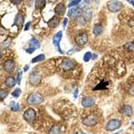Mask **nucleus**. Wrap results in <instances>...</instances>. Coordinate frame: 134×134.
Returning <instances> with one entry per match:
<instances>
[{
	"label": "nucleus",
	"mask_w": 134,
	"mask_h": 134,
	"mask_svg": "<svg viewBox=\"0 0 134 134\" xmlns=\"http://www.w3.org/2000/svg\"><path fill=\"white\" fill-rule=\"evenodd\" d=\"M44 100L42 95L39 93H32L28 96L27 102L29 105H36L42 103Z\"/></svg>",
	"instance_id": "1"
},
{
	"label": "nucleus",
	"mask_w": 134,
	"mask_h": 134,
	"mask_svg": "<svg viewBox=\"0 0 134 134\" xmlns=\"http://www.w3.org/2000/svg\"><path fill=\"white\" fill-rule=\"evenodd\" d=\"M107 8L111 12H117L122 8V3L117 0H111L107 4Z\"/></svg>",
	"instance_id": "2"
},
{
	"label": "nucleus",
	"mask_w": 134,
	"mask_h": 134,
	"mask_svg": "<svg viewBox=\"0 0 134 134\" xmlns=\"http://www.w3.org/2000/svg\"><path fill=\"white\" fill-rule=\"evenodd\" d=\"M62 37H63V32L62 31H59V32H57L54 36L52 42H53L54 47L58 51V52H60V54H64V52L61 50L60 46V42L61 39H62Z\"/></svg>",
	"instance_id": "3"
},
{
	"label": "nucleus",
	"mask_w": 134,
	"mask_h": 134,
	"mask_svg": "<svg viewBox=\"0 0 134 134\" xmlns=\"http://www.w3.org/2000/svg\"><path fill=\"white\" fill-rule=\"evenodd\" d=\"M36 117V113L33 109H27L24 113V119L29 123L35 120Z\"/></svg>",
	"instance_id": "4"
},
{
	"label": "nucleus",
	"mask_w": 134,
	"mask_h": 134,
	"mask_svg": "<svg viewBox=\"0 0 134 134\" xmlns=\"http://www.w3.org/2000/svg\"><path fill=\"white\" fill-rule=\"evenodd\" d=\"M121 125V121L118 120V119H112L107 123V125H106V130L111 131H114L120 127Z\"/></svg>",
	"instance_id": "5"
},
{
	"label": "nucleus",
	"mask_w": 134,
	"mask_h": 134,
	"mask_svg": "<svg viewBox=\"0 0 134 134\" xmlns=\"http://www.w3.org/2000/svg\"><path fill=\"white\" fill-rule=\"evenodd\" d=\"M42 80V76L38 72H34L31 73L29 77V81L32 85L36 86L40 83Z\"/></svg>",
	"instance_id": "6"
},
{
	"label": "nucleus",
	"mask_w": 134,
	"mask_h": 134,
	"mask_svg": "<svg viewBox=\"0 0 134 134\" xmlns=\"http://www.w3.org/2000/svg\"><path fill=\"white\" fill-rule=\"evenodd\" d=\"M82 123H83L84 125H87V126H94L98 123V118L94 115H91L86 117L85 119L83 120Z\"/></svg>",
	"instance_id": "7"
},
{
	"label": "nucleus",
	"mask_w": 134,
	"mask_h": 134,
	"mask_svg": "<svg viewBox=\"0 0 134 134\" xmlns=\"http://www.w3.org/2000/svg\"><path fill=\"white\" fill-rule=\"evenodd\" d=\"M75 42L78 45H80V46L85 45L88 42V36L87 34L82 33L76 36L75 37Z\"/></svg>",
	"instance_id": "8"
},
{
	"label": "nucleus",
	"mask_w": 134,
	"mask_h": 134,
	"mask_svg": "<svg viewBox=\"0 0 134 134\" xmlns=\"http://www.w3.org/2000/svg\"><path fill=\"white\" fill-rule=\"evenodd\" d=\"M15 63L12 60H8L3 63V69L5 71L8 72H12L15 69Z\"/></svg>",
	"instance_id": "9"
},
{
	"label": "nucleus",
	"mask_w": 134,
	"mask_h": 134,
	"mask_svg": "<svg viewBox=\"0 0 134 134\" xmlns=\"http://www.w3.org/2000/svg\"><path fill=\"white\" fill-rule=\"evenodd\" d=\"M61 66H62L63 69L64 70H69L72 69H73L74 67H75V63L71 60L66 58V59L63 60Z\"/></svg>",
	"instance_id": "10"
},
{
	"label": "nucleus",
	"mask_w": 134,
	"mask_h": 134,
	"mask_svg": "<svg viewBox=\"0 0 134 134\" xmlns=\"http://www.w3.org/2000/svg\"><path fill=\"white\" fill-rule=\"evenodd\" d=\"M95 103V99L91 97H86L82 100V105L84 107H90Z\"/></svg>",
	"instance_id": "11"
},
{
	"label": "nucleus",
	"mask_w": 134,
	"mask_h": 134,
	"mask_svg": "<svg viewBox=\"0 0 134 134\" xmlns=\"http://www.w3.org/2000/svg\"><path fill=\"white\" fill-rule=\"evenodd\" d=\"M54 12L57 15H63L66 12V6L64 3H60L57 5L54 9Z\"/></svg>",
	"instance_id": "12"
},
{
	"label": "nucleus",
	"mask_w": 134,
	"mask_h": 134,
	"mask_svg": "<svg viewBox=\"0 0 134 134\" xmlns=\"http://www.w3.org/2000/svg\"><path fill=\"white\" fill-rule=\"evenodd\" d=\"M60 20L59 18L57 16H54L52 18L50 19L48 21V26L50 28H54V27H57L59 24Z\"/></svg>",
	"instance_id": "13"
},
{
	"label": "nucleus",
	"mask_w": 134,
	"mask_h": 134,
	"mask_svg": "<svg viewBox=\"0 0 134 134\" xmlns=\"http://www.w3.org/2000/svg\"><path fill=\"white\" fill-rule=\"evenodd\" d=\"M121 113L125 115L131 116L133 113L132 108L130 105H124V107L121 109Z\"/></svg>",
	"instance_id": "14"
},
{
	"label": "nucleus",
	"mask_w": 134,
	"mask_h": 134,
	"mask_svg": "<svg viewBox=\"0 0 134 134\" xmlns=\"http://www.w3.org/2000/svg\"><path fill=\"white\" fill-rule=\"evenodd\" d=\"M5 85L8 87H13L15 86V83H16V81L13 76H8L5 81Z\"/></svg>",
	"instance_id": "15"
},
{
	"label": "nucleus",
	"mask_w": 134,
	"mask_h": 134,
	"mask_svg": "<svg viewBox=\"0 0 134 134\" xmlns=\"http://www.w3.org/2000/svg\"><path fill=\"white\" fill-rule=\"evenodd\" d=\"M103 28L101 25L96 24L94 25V27H93V32L95 36H99L103 33Z\"/></svg>",
	"instance_id": "16"
},
{
	"label": "nucleus",
	"mask_w": 134,
	"mask_h": 134,
	"mask_svg": "<svg viewBox=\"0 0 134 134\" xmlns=\"http://www.w3.org/2000/svg\"><path fill=\"white\" fill-rule=\"evenodd\" d=\"M29 44L30 47L34 48L35 49H38L40 47V42H38V40H37L36 38H32V40H30Z\"/></svg>",
	"instance_id": "17"
},
{
	"label": "nucleus",
	"mask_w": 134,
	"mask_h": 134,
	"mask_svg": "<svg viewBox=\"0 0 134 134\" xmlns=\"http://www.w3.org/2000/svg\"><path fill=\"white\" fill-rule=\"evenodd\" d=\"M82 10L81 8H77V9H74L72 10V14L71 17L72 18L75 19L76 18H79V17L81 16L82 15Z\"/></svg>",
	"instance_id": "18"
},
{
	"label": "nucleus",
	"mask_w": 134,
	"mask_h": 134,
	"mask_svg": "<svg viewBox=\"0 0 134 134\" xmlns=\"http://www.w3.org/2000/svg\"><path fill=\"white\" fill-rule=\"evenodd\" d=\"M46 4V0H36L35 7L36 9H42Z\"/></svg>",
	"instance_id": "19"
},
{
	"label": "nucleus",
	"mask_w": 134,
	"mask_h": 134,
	"mask_svg": "<svg viewBox=\"0 0 134 134\" xmlns=\"http://www.w3.org/2000/svg\"><path fill=\"white\" fill-rule=\"evenodd\" d=\"M49 134H60V127L57 125H53L50 128Z\"/></svg>",
	"instance_id": "20"
},
{
	"label": "nucleus",
	"mask_w": 134,
	"mask_h": 134,
	"mask_svg": "<svg viewBox=\"0 0 134 134\" xmlns=\"http://www.w3.org/2000/svg\"><path fill=\"white\" fill-rule=\"evenodd\" d=\"M125 49L128 52H134V42H128L125 45Z\"/></svg>",
	"instance_id": "21"
},
{
	"label": "nucleus",
	"mask_w": 134,
	"mask_h": 134,
	"mask_svg": "<svg viewBox=\"0 0 134 134\" xmlns=\"http://www.w3.org/2000/svg\"><path fill=\"white\" fill-rule=\"evenodd\" d=\"M24 17L23 15H21V14H18L16 17V20H15V24H16L18 26H21V25L23 24L24 23Z\"/></svg>",
	"instance_id": "22"
},
{
	"label": "nucleus",
	"mask_w": 134,
	"mask_h": 134,
	"mask_svg": "<svg viewBox=\"0 0 134 134\" xmlns=\"http://www.w3.org/2000/svg\"><path fill=\"white\" fill-rule=\"evenodd\" d=\"M44 58H45V55L44 54H40L36 57L35 58H34L32 60V63H38V62H40V61L44 60Z\"/></svg>",
	"instance_id": "23"
},
{
	"label": "nucleus",
	"mask_w": 134,
	"mask_h": 134,
	"mask_svg": "<svg viewBox=\"0 0 134 134\" xmlns=\"http://www.w3.org/2000/svg\"><path fill=\"white\" fill-rule=\"evenodd\" d=\"M8 95V91L5 89L0 88V101L3 100Z\"/></svg>",
	"instance_id": "24"
},
{
	"label": "nucleus",
	"mask_w": 134,
	"mask_h": 134,
	"mask_svg": "<svg viewBox=\"0 0 134 134\" xmlns=\"http://www.w3.org/2000/svg\"><path fill=\"white\" fill-rule=\"evenodd\" d=\"M92 17H93V12L91 11H87L84 15V18L86 21H90L91 20Z\"/></svg>",
	"instance_id": "25"
},
{
	"label": "nucleus",
	"mask_w": 134,
	"mask_h": 134,
	"mask_svg": "<svg viewBox=\"0 0 134 134\" xmlns=\"http://www.w3.org/2000/svg\"><path fill=\"white\" fill-rule=\"evenodd\" d=\"M108 82H101V83L99 85H98L97 87H95V88H94V90H100V89H104V88H107V85H108Z\"/></svg>",
	"instance_id": "26"
},
{
	"label": "nucleus",
	"mask_w": 134,
	"mask_h": 134,
	"mask_svg": "<svg viewBox=\"0 0 134 134\" xmlns=\"http://www.w3.org/2000/svg\"><path fill=\"white\" fill-rule=\"evenodd\" d=\"M92 56H93V55H92V54L90 52H87V53H85V54L83 58L84 61H85V62H88V61L91 59Z\"/></svg>",
	"instance_id": "27"
},
{
	"label": "nucleus",
	"mask_w": 134,
	"mask_h": 134,
	"mask_svg": "<svg viewBox=\"0 0 134 134\" xmlns=\"http://www.w3.org/2000/svg\"><path fill=\"white\" fill-rule=\"evenodd\" d=\"M21 90H20L19 88H16V89H15V90L12 92V94L14 97H18L20 95V94H21Z\"/></svg>",
	"instance_id": "28"
},
{
	"label": "nucleus",
	"mask_w": 134,
	"mask_h": 134,
	"mask_svg": "<svg viewBox=\"0 0 134 134\" xmlns=\"http://www.w3.org/2000/svg\"><path fill=\"white\" fill-rule=\"evenodd\" d=\"M14 105H11V109L13 111H19V105L18 103H15L13 102Z\"/></svg>",
	"instance_id": "29"
},
{
	"label": "nucleus",
	"mask_w": 134,
	"mask_h": 134,
	"mask_svg": "<svg viewBox=\"0 0 134 134\" xmlns=\"http://www.w3.org/2000/svg\"><path fill=\"white\" fill-rule=\"evenodd\" d=\"M21 77H22V72L19 71L18 72V74H17V79H16V81L18 85H20Z\"/></svg>",
	"instance_id": "30"
},
{
	"label": "nucleus",
	"mask_w": 134,
	"mask_h": 134,
	"mask_svg": "<svg viewBox=\"0 0 134 134\" xmlns=\"http://www.w3.org/2000/svg\"><path fill=\"white\" fill-rule=\"evenodd\" d=\"M81 2V0H73V1H72V2L69 3L68 6H69V8L75 6V5H76L79 4Z\"/></svg>",
	"instance_id": "31"
},
{
	"label": "nucleus",
	"mask_w": 134,
	"mask_h": 134,
	"mask_svg": "<svg viewBox=\"0 0 134 134\" xmlns=\"http://www.w3.org/2000/svg\"><path fill=\"white\" fill-rule=\"evenodd\" d=\"M36 50V49L34 48H32V47H30L29 48L26 49V52H27V53L32 54V53H33V52H34Z\"/></svg>",
	"instance_id": "32"
},
{
	"label": "nucleus",
	"mask_w": 134,
	"mask_h": 134,
	"mask_svg": "<svg viewBox=\"0 0 134 134\" xmlns=\"http://www.w3.org/2000/svg\"><path fill=\"white\" fill-rule=\"evenodd\" d=\"M11 3H14V4H19V3H21V0H10Z\"/></svg>",
	"instance_id": "33"
},
{
	"label": "nucleus",
	"mask_w": 134,
	"mask_h": 134,
	"mask_svg": "<svg viewBox=\"0 0 134 134\" xmlns=\"http://www.w3.org/2000/svg\"><path fill=\"white\" fill-rule=\"evenodd\" d=\"M130 94L134 96V85L131 87V88H130Z\"/></svg>",
	"instance_id": "34"
},
{
	"label": "nucleus",
	"mask_w": 134,
	"mask_h": 134,
	"mask_svg": "<svg viewBox=\"0 0 134 134\" xmlns=\"http://www.w3.org/2000/svg\"><path fill=\"white\" fill-rule=\"evenodd\" d=\"M30 24H31V22H30H30H28V23H27V24H26V27H25V28H24V30H25V31H27V30L29 29L30 26Z\"/></svg>",
	"instance_id": "35"
},
{
	"label": "nucleus",
	"mask_w": 134,
	"mask_h": 134,
	"mask_svg": "<svg viewBox=\"0 0 134 134\" xmlns=\"http://www.w3.org/2000/svg\"><path fill=\"white\" fill-rule=\"evenodd\" d=\"M67 21H68V19H67V18H64V21H63V27H64V28L66 27V26Z\"/></svg>",
	"instance_id": "36"
},
{
	"label": "nucleus",
	"mask_w": 134,
	"mask_h": 134,
	"mask_svg": "<svg viewBox=\"0 0 134 134\" xmlns=\"http://www.w3.org/2000/svg\"><path fill=\"white\" fill-rule=\"evenodd\" d=\"M78 93H79V90H78V89H76V90L75 91V93H74V98H75V99H76V98H77Z\"/></svg>",
	"instance_id": "37"
},
{
	"label": "nucleus",
	"mask_w": 134,
	"mask_h": 134,
	"mask_svg": "<svg viewBox=\"0 0 134 134\" xmlns=\"http://www.w3.org/2000/svg\"><path fill=\"white\" fill-rule=\"evenodd\" d=\"M128 2L130 3H131V5H132L134 7V0H127Z\"/></svg>",
	"instance_id": "38"
},
{
	"label": "nucleus",
	"mask_w": 134,
	"mask_h": 134,
	"mask_svg": "<svg viewBox=\"0 0 134 134\" xmlns=\"http://www.w3.org/2000/svg\"><path fill=\"white\" fill-rule=\"evenodd\" d=\"M28 69H29V66H28V65H26V66H25V67H24V71L26 72L27 70H28Z\"/></svg>",
	"instance_id": "39"
},
{
	"label": "nucleus",
	"mask_w": 134,
	"mask_h": 134,
	"mask_svg": "<svg viewBox=\"0 0 134 134\" xmlns=\"http://www.w3.org/2000/svg\"><path fill=\"white\" fill-rule=\"evenodd\" d=\"M1 57H2V53H1V52H0V58H1Z\"/></svg>",
	"instance_id": "40"
},
{
	"label": "nucleus",
	"mask_w": 134,
	"mask_h": 134,
	"mask_svg": "<svg viewBox=\"0 0 134 134\" xmlns=\"http://www.w3.org/2000/svg\"><path fill=\"white\" fill-rule=\"evenodd\" d=\"M82 134H87V133H82Z\"/></svg>",
	"instance_id": "41"
},
{
	"label": "nucleus",
	"mask_w": 134,
	"mask_h": 134,
	"mask_svg": "<svg viewBox=\"0 0 134 134\" xmlns=\"http://www.w3.org/2000/svg\"><path fill=\"white\" fill-rule=\"evenodd\" d=\"M75 134H78V133H75Z\"/></svg>",
	"instance_id": "42"
}]
</instances>
